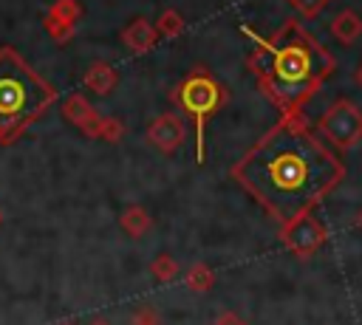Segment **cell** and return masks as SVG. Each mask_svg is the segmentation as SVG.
I'll return each mask as SVG.
<instances>
[{"instance_id": "6da1fadb", "label": "cell", "mask_w": 362, "mask_h": 325, "mask_svg": "<svg viewBox=\"0 0 362 325\" xmlns=\"http://www.w3.org/2000/svg\"><path fill=\"white\" fill-rule=\"evenodd\" d=\"M345 175L300 116H283L235 167L232 178L280 223L308 215Z\"/></svg>"}, {"instance_id": "7a4b0ae2", "label": "cell", "mask_w": 362, "mask_h": 325, "mask_svg": "<svg viewBox=\"0 0 362 325\" xmlns=\"http://www.w3.org/2000/svg\"><path fill=\"white\" fill-rule=\"evenodd\" d=\"M249 37L255 40L252 68L269 99L286 116H297L337 68V59L297 20H286L272 37L255 31Z\"/></svg>"}, {"instance_id": "3957f363", "label": "cell", "mask_w": 362, "mask_h": 325, "mask_svg": "<svg viewBox=\"0 0 362 325\" xmlns=\"http://www.w3.org/2000/svg\"><path fill=\"white\" fill-rule=\"evenodd\" d=\"M54 99V88L14 48H0V133L28 124Z\"/></svg>"}, {"instance_id": "277c9868", "label": "cell", "mask_w": 362, "mask_h": 325, "mask_svg": "<svg viewBox=\"0 0 362 325\" xmlns=\"http://www.w3.org/2000/svg\"><path fill=\"white\" fill-rule=\"evenodd\" d=\"M178 102L195 122V147H198V161H204V130L206 119L221 107L223 102V88L209 76V73H192L178 90Z\"/></svg>"}, {"instance_id": "5b68a950", "label": "cell", "mask_w": 362, "mask_h": 325, "mask_svg": "<svg viewBox=\"0 0 362 325\" xmlns=\"http://www.w3.org/2000/svg\"><path fill=\"white\" fill-rule=\"evenodd\" d=\"M320 130L331 141V147L351 150L362 141V110L348 99H337L320 119Z\"/></svg>"}, {"instance_id": "8992f818", "label": "cell", "mask_w": 362, "mask_h": 325, "mask_svg": "<svg viewBox=\"0 0 362 325\" xmlns=\"http://www.w3.org/2000/svg\"><path fill=\"white\" fill-rule=\"evenodd\" d=\"M280 240L288 252H294L297 257H311L325 240H328V232L325 226L308 212L303 218H294L291 223H286L280 229Z\"/></svg>"}, {"instance_id": "52a82bcc", "label": "cell", "mask_w": 362, "mask_h": 325, "mask_svg": "<svg viewBox=\"0 0 362 325\" xmlns=\"http://www.w3.org/2000/svg\"><path fill=\"white\" fill-rule=\"evenodd\" d=\"M331 34H334L337 42H342V45L356 42V40L362 37V17H359L356 11H351V8L339 11V14L331 20Z\"/></svg>"}, {"instance_id": "ba28073f", "label": "cell", "mask_w": 362, "mask_h": 325, "mask_svg": "<svg viewBox=\"0 0 362 325\" xmlns=\"http://www.w3.org/2000/svg\"><path fill=\"white\" fill-rule=\"evenodd\" d=\"M300 14H305V17H317L331 0H288Z\"/></svg>"}, {"instance_id": "9c48e42d", "label": "cell", "mask_w": 362, "mask_h": 325, "mask_svg": "<svg viewBox=\"0 0 362 325\" xmlns=\"http://www.w3.org/2000/svg\"><path fill=\"white\" fill-rule=\"evenodd\" d=\"M189 285L192 288H209L212 285V271L209 268H204V266H195L192 271H189Z\"/></svg>"}, {"instance_id": "30bf717a", "label": "cell", "mask_w": 362, "mask_h": 325, "mask_svg": "<svg viewBox=\"0 0 362 325\" xmlns=\"http://www.w3.org/2000/svg\"><path fill=\"white\" fill-rule=\"evenodd\" d=\"M133 325H156V317H153V311H136L133 314Z\"/></svg>"}, {"instance_id": "8fae6325", "label": "cell", "mask_w": 362, "mask_h": 325, "mask_svg": "<svg viewBox=\"0 0 362 325\" xmlns=\"http://www.w3.org/2000/svg\"><path fill=\"white\" fill-rule=\"evenodd\" d=\"M212 325H246V322H243L238 314H221V317H218Z\"/></svg>"}, {"instance_id": "7c38bea8", "label": "cell", "mask_w": 362, "mask_h": 325, "mask_svg": "<svg viewBox=\"0 0 362 325\" xmlns=\"http://www.w3.org/2000/svg\"><path fill=\"white\" fill-rule=\"evenodd\" d=\"M356 85H359V88H362V65H359V68H356Z\"/></svg>"}, {"instance_id": "4fadbf2b", "label": "cell", "mask_w": 362, "mask_h": 325, "mask_svg": "<svg viewBox=\"0 0 362 325\" xmlns=\"http://www.w3.org/2000/svg\"><path fill=\"white\" fill-rule=\"evenodd\" d=\"M90 325H107V322H105V319H93Z\"/></svg>"}, {"instance_id": "5bb4252c", "label": "cell", "mask_w": 362, "mask_h": 325, "mask_svg": "<svg viewBox=\"0 0 362 325\" xmlns=\"http://www.w3.org/2000/svg\"><path fill=\"white\" fill-rule=\"evenodd\" d=\"M356 226H359V229H362V212H359V218H356Z\"/></svg>"}]
</instances>
